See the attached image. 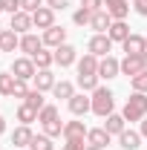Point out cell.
Masks as SVG:
<instances>
[{"mask_svg":"<svg viewBox=\"0 0 147 150\" xmlns=\"http://www.w3.org/2000/svg\"><path fill=\"white\" fill-rule=\"evenodd\" d=\"M90 101H92V112L101 115V118H107L110 112H115V95H112L107 87H98V90L90 95Z\"/></svg>","mask_w":147,"mask_h":150,"instance_id":"obj_1","label":"cell"},{"mask_svg":"<svg viewBox=\"0 0 147 150\" xmlns=\"http://www.w3.org/2000/svg\"><path fill=\"white\" fill-rule=\"evenodd\" d=\"M121 115H124L127 121H141V118H147V93H133L127 98Z\"/></svg>","mask_w":147,"mask_h":150,"instance_id":"obj_2","label":"cell"},{"mask_svg":"<svg viewBox=\"0 0 147 150\" xmlns=\"http://www.w3.org/2000/svg\"><path fill=\"white\" fill-rule=\"evenodd\" d=\"M35 72H37V67H35L32 58L23 55V58H15V61H12V75H15L18 81H32Z\"/></svg>","mask_w":147,"mask_h":150,"instance_id":"obj_3","label":"cell"},{"mask_svg":"<svg viewBox=\"0 0 147 150\" xmlns=\"http://www.w3.org/2000/svg\"><path fill=\"white\" fill-rule=\"evenodd\" d=\"M87 127L84 121H66L64 124V142H75V144H87Z\"/></svg>","mask_w":147,"mask_h":150,"instance_id":"obj_4","label":"cell"},{"mask_svg":"<svg viewBox=\"0 0 147 150\" xmlns=\"http://www.w3.org/2000/svg\"><path fill=\"white\" fill-rule=\"evenodd\" d=\"M43 46H49V49H58V46H64V43H66V29H64V26H49V29H46V32H43Z\"/></svg>","mask_w":147,"mask_h":150,"instance_id":"obj_5","label":"cell"},{"mask_svg":"<svg viewBox=\"0 0 147 150\" xmlns=\"http://www.w3.org/2000/svg\"><path fill=\"white\" fill-rule=\"evenodd\" d=\"M87 49H90L92 55H98V58H107L112 52V40H110V35H92L90 43H87Z\"/></svg>","mask_w":147,"mask_h":150,"instance_id":"obj_6","label":"cell"},{"mask_svg":"<svg viewBox=\"0 0 147 150\" xmlns=\"http://www.w3.org/2000/svg\"><path fill=\"white\" fill-rule=\"evenodd\" d=\"M66 107H69V112H72L75 118H81V115H87V112H92V101L87 98L84 93H75L69 101H66Z\"/></svg>","mask_w":147,"mask_h":150,"instance_id":"obj_7","label":"cell"},{"mask_svg":"<svg viewBox=\"0 0 147 150\" xmlns=\"http://www.w3.org/2000/svg\"><path fill=\"white\" fill-rule=\"evenodd\" d=\"M121 75V61L118 58H112V55H107V58H101V64H98V78H118Z\"/></svg>","mask_w":147,"mask_h":150,"instance_id":"obj_8","label":"cell"},{"mask_svg":"<svg viewBox=\"0 0 147 150\" xmlns=\"http://www.w3.org/2000/svg\"><path fill=\"white\" fill-rule=\"evenodd\" d=\"M52 52H55V64L58 67H72V64H78V49H75L72 43H64V46H58Z\"/></svg>","mask_w":147,"mask_h":150,"instance_id":"obj_9","label":"cell"},{"mask_svg":"<svg viewBox=\"0 0 147 150\" xmlns=\"http://www.w3.org/2000/svg\"><path fill=\"white\" fill-rule=\"evenodd\" d=\"M32 23H35V29H49V26H55V9H49V6H40L37 12H32Z\"/></svg>","mask_w":147,"mask_h":150,"instance_id":"obj_10","label":"cell"},{"mask_svg":"<svg viewBox=\"0 0 147 150\" xmlns=\"http://www.w3.org/2000/svg\"><path fill=\"white\" fill-rule=\"evenodd\" d=\"M121 46H124V55H144V52H147V38L133 32V35H130Z\"/></svg>","mask_w":147,"mask_h":150,"instance_id":"obj_11","label":"cell"},{"mask_svg":"<svg viewBox=\"0 0 147 150\" xmlns=\"http://www.w3.org/2000/svg\"><path fill=\"white\" fill-rule=\"evenodd\" d=\"M144 55H124V61H121V75H127V78H133V75L144 72V61H141Z\"/></svg>","mask_w":147,"mask_h":150,"instance_id":"obj_12","label":"cell"},{"mask_svg":"<svg viewBox=\"0 0 147 150\" xmlns=\"http://www.w3.org/2000/svg\"><path fill=\"white\" fill-rule=\"evenodd\" d=\"M110 26H112V18H110V12H107V9H101V12H95V15H92L90 29L95 32V35H107V32H110Z\"/></svg>","mask_w":147,"mask_h":150,"instance_id":"obj_13","label":"cell"},{"mask_svg":"<svg viewBox=\"0 0 147 150\" xmlns=\"http://www.w3.org/2000/svg\"><path fill=\"white\" fill-rule=\"evenodd\" d=\"M32 84H35V90H40V93H49V90H55V75H52V69H37L35 78H32Z\"/></svg>","mask_w":147,"mask_h":150,"instance_id":"obj_14","label":"cell"},{"mask_svg":"<svg viewBox=\"0 0 147 150\" xmlns=\"http://www.w3.org/2000/svg\"><path fill=\"white\" fill-rule=\"evenodd\" d=\"M104 130L110 133V136H121V133L127 130V118H124L121 112H110V115L104 118Z\"/></svg>","mask_w":147,"mask_h":150,"instance_id":"obj_15","label":"cell"},{"mask_svg":"<svg viewBox=\"0 0 147 150\" xmlns=\"http://www.w3.org/2000/svg\"><path fill=\"white\" fill-rule=\"evenodd\" d=\"M43 49V38H37V35H20V52H26V58H32V55H37Z\"/></svg>","mask_w":147,"mask_h":150,"instance_id":"obj_16","label":"cell"},{"mask_svg":"<svg viewBox=\"0 0 147 150\" xmlns=\"http://www.w3.org/2000/svg\"><path fill=\"white\" fill-rule=\"evenodd\" d=\"M104 9L110 12L112 20H124L130 15V0H104Z\"/></svg>","mask_w":147,"mask_h":150,"instance_id":"obj_17","label":"cell"},{"mask_svg":"<svg viewBox=\"0 0 147 150\" xmlns=\"http://www.w3.org/2000/svg\"><path fill=\"white\" fill-rule=\"evenodd\" d=\"M9 29H15L18 35H29V29H35L32 15H29V12H18V15H12V26H9Z\"/></svg>","mask_w":147,"mask_h":150,"instance_id":"obj_18","label":"cell"},{"mask_svg":"<svg viewBox=\"0 0 147 150\" xmlns=\"http://www.w3.org/2000/svg\"><path fill=\"white\" fill-rule=\"evenodd\" d=\"M98 64H101V58L87 52L84 58H78V75H98Z\"/></svg>","mask_w":147,"mask_h":150,"instance_id":"obj_19","label":"cell"},{"mask_svg":"<svg viewBox=\"0 0 147 150\" xmlns=\"http://www.w3.org/2000/svg\"><path fill=\"white\" fill-rule=\"evenodd\" d=\"M20 49V35L15 29H3L0 32V52H15Z\"/></svg>","mask_w":147,"mask_h":150,"instance_id":"obj_20","label":"cell"},{"mask_svg":"<svg viewBox=\"0 0 147 150\" xmlns=\"http://www.w3.org/2000/svg\"><path fill=\"white\" fill-rule=\"evenodd\" d=\"M32 139H35V133H32L29 124H20V127H15V133H12V144H15V147H29Z\"/></svg>","mask_w":147,"mask_h":150,"instance_id":"obj_21","label":"cell"},{"mask_svg":"<svg viewBox=\"0 0 147 150\" xmlns=\"http://www.w3.org/2000/svg\"><path fill=\"white\" fill-rule=\"evenodd\" d=\"M110 139H112V136L104 130V127H92V130L87 133V144H92V147H104V150H107Z\"/></svg>","mask_w":147,"mask_h":150,"instance_id":"obj_22","label":"cell"},{"mask_svg":"<svg viewBox=\"0 0 147 150\" xmlns=\"http://www.w3.org/2000/svg\"><path fill=\"white\" fill-rule=\"evenodd\" d=\"M107 35H110L112 43H124L133 32H130V26L124 23V20H112V26H110V32H107Z\"/></svg>","mask_w":147,"mask_h":150,"instance_id":"obj_23","label":"cell"},{"mask_svg":"<svg viewBox=\"0 0 147 150\" xmlns=\"http://www.w3.org/2000/svg\"><path fill=\"white\" fill-rule=\"evenodd\" d=\"M115 139H118V147H121V150L141 147V133H136V130H124L121 136H115Z\"/></svg>","mask_w":147,"mask_h":150,"instance_id":"obj_24","label":"cell"},{"mask_svg":"<svg viewBox=\"0 0 147 150\" xmlns=\"http://www.w3.org/2000/svg\"><path fill=\"white\" fill-rule=\"evenodd\" d=\"M37 69H52V64H55V52H46V49H40L37 55H32Z\"/></svg>","mask_w":147,"mask_h":150,"instance_id":"obj_25","label":"cell"},{"mask_svg":"<svg viewBox=\"0 0 147 150\" xmlns=\"http://www.w3.org/2000/svg\"><path fill=\"white\" fill-rule=\"evenodd\" d=\"M18 121H20V124H32V121H37V110L23 101V104L18 107Z\"/></svg>","mask_w":147,"mask_h":150,"instance_id":"obj_26","label":"cell"},{"mask_svg":"<svg viewBox=\"0 0 147 150\" xmlns=\"http://www.w3.org/2000/svg\"><path fill=\"white\" fill-rule=\"evenodd\" d=\"M15 84H18V78H15L12 72H0V95L9 98V95L15 93Z\"/></svg>","mask_w":147,"mask_h":150,"instance_id":"obj_27","label":"cell"},{"mask_svg":"<svg viewBox=\"0 0 147 150\" xmlns=\"http://www.w3.org/2000/svg\"><path fill=\"white\" fill-rule=\"evenodd\" d=\"M98 81H101L98 75H78V87H81L84 93H95V90L101 87Z\"/></svg>","mask_w":147,"mask_h":150,"instance_id":"obj_28","label":"cell"},{"mask_svg":"<svg viewBox=\"0 0 147 150\" xmlns=\"http://www.w3.org/2000/svg\"><path fill=\"white\" fill-rule=\"evenodd\" d=\"M23 101H26L29 107H35L37 112H40L43 107H46V98H43V93H40V90H29V95H26Z\"/></svg>","mask_w":147,"mask_h":150,"instance_id":"obj_29","label":"cell"},{"mask_svg":"<svg viewBox=\"0 0 147 150\" xmlns=\"http://www.w3.org/2000/svg\"><path fill=\"white\" fill-rule=\"evenodd\" d=\"M52 93H55V98H64V101H69V98L75 95V87L69 84V81H58Z\"/></svg>","mask_w":147,"mask_h":150,"instance_id":"obj_30","label":"cell"},{"mask_svg":"<svg viewBox=\"0 0 147 150\" xmlns=\"http://www.w3.org/2000/svg\"><path fill=\"white\" fill-rule=\"evenodd\" d=\"M55 144H52V139L46 136V133H37L35 139H32V144H29V150H52Z\"/></svg>","mask_w":147,"mask_h":150,"instance_id":"obj_31","label":"cell"},{"mask_svg":"<svg viewBox=\"0 0 147 150\" xmlns=\"http://www.w3.org/2000/svg\"><path fill=\"white\" fill-rule=\"evenodd\" d=\"M92 15H95V12H90V9L81 6V9H75L72 23H75V26H90V23H92Z\"/></svg>","mask_w":147,"mask_h":150,"instance_id":"obj_32","label":"cell"},{"mask_svg":"<svg viewBox=\"0 0 147 150\" xmlns=\"http://www.w3.org/2000/svg\"><path fill=\"white\" fill-rule=\"evenodd\" d=\"M55 118H58V107H55V104H46L43 110L37 112V121H40V124H46V121H55Z\"/></svg>","mask_w":147,"mask_h":150,"instance_id":"obj_33","label":"cell"},{"mask_svg":"<svg viewBox=\"0 0 147 150\" xmlns=\"http://www.w3.org/2000/svg\"><path fill=\"white\" fill-rule=\"evenodd\" d=\"M130 87H133V93H147V72H139L130 78Z\"/></svg>","mask_w":147,"mask_h":150,"instance_id":"obj_34","label":"cell"},{"mask_svg":"<svg viewBox=\"0 0 147 150\" xmlns=\"http://www.w3.org/2000/svg\"><path fill=\"white\" fill-rule=\"evenodd\" d=\"M43 133H46L49 139L64 136V124H61V118H55V121H46V124H43Z\"/></svg>","mask_w":147,"mask_h":150,"instance_id":"obj_35","label":"cell"},{"mask_svg":"<svg viewBox=\"0 0 147 150\" xmlns=\"http://www.w3.org/2000/svg\"><path fill=\"white\" fill-rule=\"evenodd\" d=\"M40 6H46V3H43V0H20V9H23V12H29V15L37 12Z\"/></svg>","mask_w":147,"mask_h":150,"instance_id":"obj_36","label":"cell"},{"mask_svg":"<svg viewBox=\"0 0 147 150\" xmlns=\"http://www.w3.org/2000/svg\"><path fill=\"white\" fill-rule=\"evenodd\" d=\"M3 12H9V15L23 12V9H20V0H3Z\"/></svg>","mask_w":147,"mask_h":150,"instance_id":"obj_37","label":"cell"},{"mask_svg":"<svg viewBox=\"0 0 147 150\" xmlns=\"http://www.w3.org/2000/svg\"><path fill=\"white\" fill-rule=\"evenodd\" d=\"M26 84H29V81H18V84H15V98H26V95H29V87H26Z\"/></svg>","mask_w":147,"mask_h":150,"instance_id":"obj_38","label":"cell"},{"mask_svg":"<svg viewBox=\"0 0 147 150\" xmlns=\"http://www.w3.org/2000/svg\"><path fill=\"white\" fill-rule=\"evenodd\" d=\"M81 6H84V9H90V12H101V9H104V0H84Z\"/></svg>","mask_w":147,"mask_h":150,"instance_id":"obj_39","label":"cell"},{"mask_svg":"<svg viewBox=\"0 0 147 150\" xmlns=\"http://www.w3.org/2000/svg\"><path fill=\"white\" fill-rule=\"evenodd\" d=\"M69 3H72V0H46V6H49V9H55V12H64Z\"/></svg>","mask_w":147,"mask_h":150,"instance_id":"obj_40","label":"cell"},{"mask_svg":"<svg viewBox=\"0 0 147 150\" xmlns=\"http://www.w3.org/2000/svg\"><path fill=\"white\" fill-rule=\"evenodd\" d=\"M133 9H136L141 18H147V0H133Z\"/></svg>","mask_w":147,"mask_h":150,"instance_id":"obj_41","label":"cell"},{"mask_svg":"<svg viewBox=\"0 0 147 150\" xmlns=\"http://www.w3.org/2000/svg\"><path fill=\"white\" fill-rule=\"evenodd\" d=\"M84 147H87V144H75V142H66V144H64L61 150H84Z\"/></svg>","mask_w":147,"mask_h":150,"instance_id":"obj_42","label":"cell"},{"mask_svg":"<svg viewBox=\"0 0 147 150\" xmlns=\"http://www.w3.org/2000/svg\"><path fill=\"white\" fill-rule=\"evenodd\" d=\"M139 133H141V139H147V118H141V130Z\"/></svg>","mask_w":147,"mask_h":150,"instance_id":"obj_43","label":"cell"},{"mask_svg":"<svg viewBox=\"0 0 147 150\" xmlns=\"http://www.w3.org/2000/svg\"><path fill=\"white\" fill-rule=\"evenodd\" d=\"M0 133H6V118L0 115Z\"/></svg>","mask_w":147,"mask_h":150,"instance_id":"obj_44","label":"cell"},{"mask_svg":"<svg viewBox=\"0 0 147 150\" xmlns=\"http://www.w3.org/2000/svg\"><path fill=\"white\" fill-rule=\"evenodd\" d=\"M84 150H104V147H92V144H87V147H84Z\"/></svg>","mask_w":147,"mask_h":150,"instance_id":"obj_45","label":"cell"},{"mask_svg":"<svg viewBox=\"0 0 147 150\" xmlns=\"http://www.w3.org/2000/svg\"><path fill=\"white\" fill-rule=\"evenodd\" d=\"M141 61H144V72H147V52H144V58H141Z\"/></svg>","mask_w":147,"mask_h":150,"instance_id":"obj_46","label":"cell"},{"mask_svg":"<svg viewBox=\"0 0 147 150\" xmlns=\"http://www.w3.org/2000/svg\"><path fill=\"white\" fill-rule=\"evenodd\" d=\"M0 12H3V0H0Z\"/></svg>","mask_w":147,"mask_h":150,"instance_id":"obj_47","label":"cell"},{"mask_svg":"<svg viewBox=\"0 0 147 150\" xmlns=\"http://www.w3.org/2000/svg\"><path fill=\"white\" fill-rule=\"evenodd\" d=\"M0 32H3V26H0Z\"/></svg>","mask_w":147,"mask_h":150,"instance_id":"obj_48","label":"cell"}]
</instances>
